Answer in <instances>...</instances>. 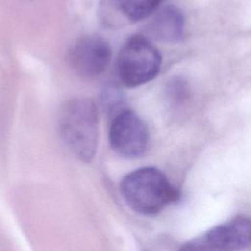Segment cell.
Returning <instances> with one entry per match:
<instances>
[{
    "label": "cell",
    "instance_id": "cell-6",
    "mask_svg": "<svg viewBox=\"0 0 251 251\" xmlns=\"http://www.w3.org/2000/svg\"><path fill=\"white\" fill-rule=\"evenodd\" d=\"M111 59L108 42L98 35L80 38L70 50L69 60L74 71L87 78L99 76L107 69Z\"/></svg>",
    "mask_w": 251,
    "mask_h": 251
},
{
    "label": "cell",
    "instance_id": "cell-1",
    "mask_svg": "<svg viewBox=\"0 0 251 251\" xmlns=\"http://www.w3.org/2000/svg\"><path fill=\"white\" fill-rule=\"evenodd\" d=\"M120 191L127 206L144 216L157 215L179 198L178 190L155 167L130 172L122 179Z\"/></svg>",
    "mask_w": 251,
    "mask_h": 251
},
{
    "label": "cell",
    "instance_id": "cell-2",
    "mask_svg": "<svg viewBox=\"0 0 251 251\" xmlns=\"http://www.w3.org/2000/svg\"><path fill=\"white\" fill-rule=\"evenodd\" d=\"M59 129L63 142L79 160L89 163L95 156L99 120L95 104L87 98H74L66 102L59 116Z\"/></svg>",
    "mask_w": 251,
    "mask_h": 251
},
{
    "label": "cell",
    "instance_id": "cell-4",
    "mask_svg": "<svg viewBox=\"0 0 251 251\" xmlns=\"http://www.w3.org/2000/svg\"><path fill=\"white\" fill-rule=\"evenodd\" d=\"M149 142L145 122L132 110L122 109L111 121L109 143L122 157L137 158L144 154Z\"/></svg>",
    "mask_w": 251,
    "mask_h": 251
},
{
    "label": "cell",
    "instance_id": "cell-5",
    "mask_svg": "<svg viewBox=\"0 0 251 251\" xmlns=\"http://www.w3.org/2000/svg\"><path fill=\"white\" fill-rule=\"evenodd\" d=\"M251 242V224L246 216H237L214 226L204 235L186 244L185 249L241 250Z\"/></svg>",
    "mask_w": 251,
    "mask_h": 251
},
{
    "label": "cell",
    "instance_id": "cell-8",
    "mask_svg": "<svg viewBox=\"0 0 251 251\" xmlns=\"http://www.w3.org/2000/svg\"><path fill=\"white\" fill-rule=\"evenodd\" d=\"M147 25L148 34L163 42L175 43L183 38L184 17L181 11L175 6H167L156 10Z\"/></svg>",
    "mask_w": 251,
    "mask_h": 251
},
{
    "label": "cell",
    "instance_id": "cell-3",
    "mask_svg": "<svg viewBox=\"0 0 251 251\" xmlns=\"http://www.w3.org/2000/svg\"><path fill=\"white\" fill-rule=\"evenodd\" d=\"M162 66V55L144 35H132L119 50L116 73L120 81L132 88L143 85L156 77Z\"/></svg>",
    "mask_w": 251,
    "mask_h": 251
},
{
    "label": "cell",
    "instance_id": "cell-7",
    "mask_svg": "<svg viewBox=\"0 0 251 251\" xmlns=\"http://www.w3.org/2000/svg\"><path fill=\"white\" fill-rule=\"evenodd\" d=\"M161 0H101L99 15L101 21L113 26H120L144 20L157 10Z\"/></svg>",
    "mask_w": 251,
    "mask_h": 251
}]
</instances>
